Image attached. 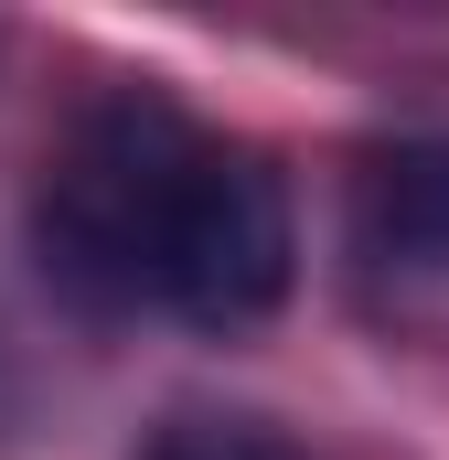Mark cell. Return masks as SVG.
I'll list each match as a JSON object with an SVG mask.
<instances>
[{
	"label": "cell",
	"instance_id": "1",
	"mask_svg": "<svg viewBox=\"0 0 449 460\" xmlns=\"http://www.w3.org/2000/svg\"><path fill=\"white\" fill-rule=\"evenodd\" d=\"M32 235L65 300L172 311L193 332H257L300 268L278 172L139 86L75 118V139L43 172Z\"/></svg>",
	"mask_w": 449,
	"mask_h": 460
},
{
	"label": "cell",
	"instance_id": "2",
	"mask_svg": "<svg viewBox=\"0 0 449 460\" xmlns=\"http://www.w3.org/2000/svg\"><path fill=\"white\" fill-rule=\"evenodd\" d=\"M353 257L385 279H449V139H385L353 161Z\"/></svg>",
	"mask_w": 449,
	"mask_h": 460
},
{
	"label": "cell",
	"instance_id": "3",
	"mask_svg": "<svg viewBox=\"0 0 449 460\" xmlns=\"http://www.w3.org/2000/svg\"><path fill=\"white\" fill-rule=\"evenodd\" d=\"M139 460H300L268 418H172Z\"/></svg>",
	"mask_w": 449,
	"mask_h": 460
}]
</instances>
